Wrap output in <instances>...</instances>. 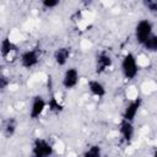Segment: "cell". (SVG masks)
I'll use <instances>...</instances> for the list:
<instances>
[{"mask_svg":"<svg viewBox=\"0 0 157 157\" xmlns=\"http://www.w3.org/2000/svg\"><path fill=\"white\" fill-rule=\"evenodd\" d=\"M120 71L123 77L126 81H132L137 77L139 71H140V66H139V61L137 58L134 53L128 52L120 61Z\"/></svg>","mask_w":157,"mask_h":157,"instance_id":"1","label":"cell"},{"mask_svg":"<svg viewBox=\"0 0 157 157\" xmlns=\"http://www.w3.org/2000/svg\"><path fill=\"white\" fill-rule=\"evenodd\" d=\"M54 153L53 144L43 137H36L31 146V157H52Z\"/></svg>","mask_w":157,"mask_h":157,"instance_id":"2","label":"cell"},{"mask_svg":"<svg viewBox=\"0 0 157 157\" xmlns=\"http://www.w3.org/2000/svg\"><path fill=\"white\" fill-rule=\"evenodd\" d=\"M153 34V25L150 20L142 18L140 20L134 28V37L139 45H144V43Z\"/></svg>","mask_w":157,"mask_h":157,"instance_id":"3","label":"cell"},{"mask_svg":"<svg viewBox=\"0 0 157 157\" xmlns=\"http://www.w3.org/2000/svg\"><path fill=\"white\" fill-rule=\"evenodd\" d=\"M0 55L6 63H13L16 59L20 58L17 45L9 38L4 37L0 43Z\"/></svg>","mask_w":157,"mask_h":157,"instance_id":"4","label":"cell"},{"mask_svg":"<svg viewBox=\"0 0 157 157\" xmlns=\"http://www.w3.org/2000/svg\"><path fill=\"white\" fill-rule=\"evenodd\" d=\"M48 108V101L42 96V94H36L32 98L31 105H29V112H28V117L31 120H37L39 119L44 112Z\"/></svg>","mask_w":157,"mask_h":157,"instance_id":"5","label":"cell"},{"mask_svg":"<svg viewBox=\"0 0 157 157\" xmlns=\"http://www.w3.org/2000/svg\"><path fill=\"white\" fill-rule=\"evenodd\" d=\"M39 60H40V53L34 48L22 52L18 58L20 65L26 70H31V69L36 67L39 64Z\"/></svg>","mask_w":157,"mask_h":157,"instance_id":"6","label":"cell"},{"mask_svg":"<svg viewBox=\"0 0 157 157\" xmlns=\"http://www.w3.org/2000/svg\"><path fill=\"white\" fill-rule=\"evenodd\" d=\"M113 66V56L107 50H101L94 58V69L97 74H104Z\"/></svg>","mask_w":157,"mask_h":157,"instance_id":"7","label":"cell"},{"mask_svg":"<svg viewBox=\"0 0 157 157\" xmlns=\"http://www.w3.org/2000/svg\"><path fill=\"white\" fill-rule=\"evenodd\" d=\"M141 107H142V98H141V97H135V98H132V99L129 101V102L126 103V105L124 107L121 119L134 123V120L136 119V117H137V114H139Z\"/></svg>","mask_w":157,"mask_h":157,"instance_id":"8","label":"cell"},{"mask_svg":"<svg viewBox=\"0 0 157 157\" xmlns=\"http://www.w3.org/2000/svg\"><path fill=\"white\" fill-rule=\"evenodd\" d=\"M80 82V72L75 66L66 67L63 77H61V86L65 90H74Z\"/></svg>","mask_w":157,"mask_h":157,"instance_id":"9","label":"cell"},{"mask_svg":"<svg viewBox=\"0 0 157 157\" xmlns=\"http://www.w3.org/2000/svg\"><path fill=\"white\" fill-rule=\"evenodd\" d=\"M119 135H120V139H121V141L124 144H126V145L131 144L134 137H135L134 123L121 119L120 123H119Z\"/></svg>","mask_w":157,"mask_h":157,"instance_id":"10","label":"cell"},{"mask_svg":"<svg viewBox=\"0 0 157 157\" xmlns=\"http://www.w3.org/2000/svg\"><path fill=\"white\" fill-rule=\"evenodd\" d=\"M71 58V48L69 45H60L58 47L53 53V60L56 64V66H66Z\"/></svg>","mask_w":157,"mask_h":157,"instance_id":"11","label":"cell"},{"mask_svg":"<svg viewBox=\"0 0 157 157\" xmlns=\"http://www.w3.org/2000/svg\"><path fill=\"white\" fill-rule=\"evenodd\" d=\"M87 90L93 97H96L98 99L105 97V94H107V88L103 85V82H101L99 80H94V78L88 80L87 81Z\"/></svg>","mask_w":157,"mask_h":157,"instance_id":"12","label":"cell"},{"mask_svg":"<svg viewBox=\"0 0 157 157\" xmlns=\"http://www.w3.org/2000/svg\"><path fill=\"white\" fill-rule=\"evenodd\" d=\"M17 126H18V123L15 118H7L2 121V126H1V131H2V135L7 139L12 137L16 131H17Z\"/></svg>","mask_w":157,"mask_h":157,"instance_id":"13","label":"cell"},{"mask_svg":"<svg viewBox=\"0 0 157 157\" xmlns=\"http://www.w3.org/2000/svg\"><path fill=\"white\" fill-rule=\"evenodd\" d=\"M81 157H103V150H102V146L98 145V144H94V145H91L88 146Z\"/></svg>","mask_w":157,"mask_h":157,"instance_id":"14","label":"cell"},{"mask_svg":"<svg viewBox=\"0 0 157 157\" xmlns=\"http://www.w3.org/2000/svg\"><path fill=\"white\" fill-rule=\"evenodd\" d=\"M48 108L52 113L58 114V113H61L64 110V104L56 96H52L48 101Z\"/></svg>","mask_w":157,"mask_h":157,"instance_id":"15","label":"cell"},{"mask_svg":"<svg viewBox=\"0 0 157 157\" xmlns=\"http://www.w3.org/2000/svg\"><path fill=\"white\" fill-rule=\"evenodd\" d=\"M142 48L148 53H157V34H152L142 45Z\"/></svg>","mask_w":157,"mask_h":157,"instance_id":"16","label":"cell"},{"mask_svg":"<svg viewBox=\"0 0 157 157\" xmlns=\"http://www.w3.org/2000/svg\"><path fill=\"white\" fill-rule=\"evenodd\" d=\"M142 6L152 15H157V0H144Z\"/></svg>","mask_w":157,"mask_h":157,"instance_id":"17","label":"cell"},{"mask_svg":"<svg viewBox=\"0 0 157 157\" xmlns=\"http://www.w3.org/2000/svg\"><path fill=\"white\" fill-rule=\"evenodd\" d=\"M40 5L45 10H53V9H55L60 5V1L59 0H43L40 2Z\"/></svg>","mask_w":157,"mask_h":157,"instance_id":"18","label":"cell"},{"mask_svg":"<svg viewBox=\"0 0 157 157\" xmlns=\"http://www.w3.org/2000/svg\"><path fill=\"white\" fill-rule=\"evenodd\" d=\"M9 85H10V78L2 74L0 76V88H1V91H5Z\"/></svg>","mask_w":157,"mask_h":157,"instance_id":"19","label":"cell"},{"mask_svg":"<svg viewBox=\"0 0 157 157\" xmlns=\"http://www.w3.org/2000/svg\"><path fill=\"white\" fill-rule=\"evenodd\" d=\"M152 157H157V147L153 150V152H152Z\"/></svg>","mask_w":157,"mask_h":157,"instance_id":"20","label":"cell"}]
</instances>
